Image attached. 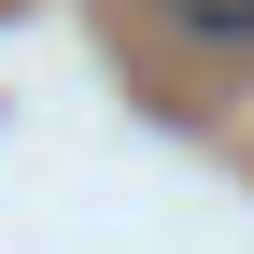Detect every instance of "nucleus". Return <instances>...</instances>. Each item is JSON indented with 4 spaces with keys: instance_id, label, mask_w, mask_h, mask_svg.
I'll return each instance as SVG.
<instances>
[{
    "instance_id": "nucleus-1",
    "label": "nucleus",
    "mask_w": 254,
    "mask_h": 254,
    "mask_svg": "<svg viewBox=\"0 0 254 254\" xmlns=\"http://www.w3.org/2000/svg\"><path fill=\"white\" fill-rule=\"evenodd\" d=\"M184 14V43H226V57H254V0H170Z\"/></svg>"
}]
</instances>
